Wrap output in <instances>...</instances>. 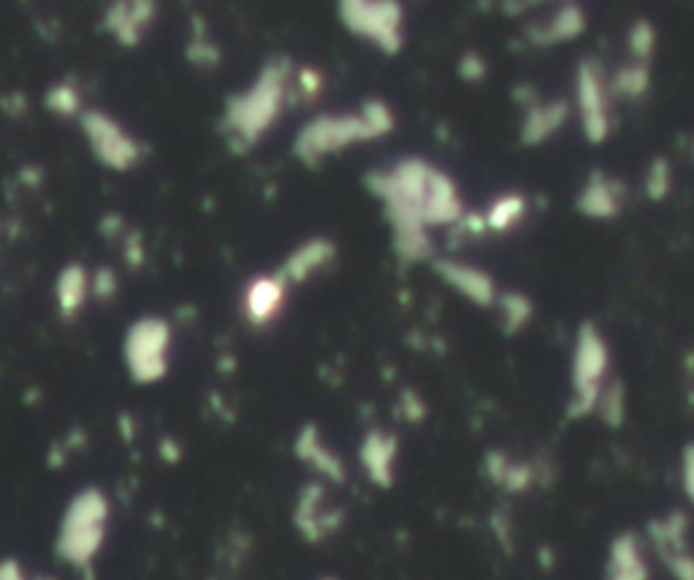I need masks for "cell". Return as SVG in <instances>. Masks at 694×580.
I'll return each mask as SVG.
<instances>
[{
    "mask_svg": "<svg viewBox=\"0 0 694 580\" xmlns=\"http://www.w3.org/2000/svg\"><path fill=\"white\" fill-rule=\"evenodd\" d=\"M575 103H578L586 141L589 144H605L610 131H613L608 79L602 74L600 63L591 60V57H583L578 68H575Z\"/></svg>",
    "mask_w": 694,
    "mask_h": 580,
    "instance_id": "obj_9",
    "label": "cell"
},
{
    "mask_svg": "<svg viewBox=\"0 0 694 580\" xmlns=\"http://www.w3.org/2000/svg\"><path fill=\"white\" fill-rule=\"evenodd\" d=\"M684 364H686V372H689V375L694 377V353H686Z\"/></svg>",
    "mask_w": 694,
    "mask_h": 580,
    "instance_id": "obj_39",
    "label": "cell"
},
{
    "mask_svg": "<svg viewBox=\"0 0 694 580\" xmlns=\"http://www.w3.org/2000/svg\"><path fill=\"white\" fill-rule=\"evenodd\" d=\"M364 185L377 201H383L391 244L402 263L429 261L434 255L429 231L459 225L467 212L456 182L429 160L402 158L391 169H372Z\"/></svg>",
    "mask_w": 694,
    "mask_h": 580,
    "instance_id": "obj_1",
    "label": "cell"
},
{
    "mask_svg": "<svg viewBox=\"0 0 694 580\" xmlns=\"http://www.w3.org/2000/svg\"><path fill=\"white\" fill-rule=\"evenodd\" d=\"M643 188H646L648 201H665V198L670 196V188H673V169H670V160L654 158L651 163H648Z\"/></svg>",
    "mask_w": 694,
    "mask_h": 580,
    "instance_id": "obj_30",
    "label": "cell"
},
{
    "mask_svg": "<svg viewBox=\"0 0 694 580\" xmlns=\"http://www.w3.org/2000/svg\"><path fill=\"white\" fill-rule=\"evenodd\" d=\"M109 499L101 488H82L68 502L57 529V556L71 567H87L101 553L109 532Z\"/></svg>",
    "mask_w": 694,
    "mask_h": 580,
    "instance_id": "obj_3",
    "label": "cell"
},
{
    "mask_svg": "<svg viewBox=\"0 0 694 580\" xmlns=\"http://www.w3.org/2000/svg\"><path fill=\"white\" fill-rule=\"evenodd\" d=\"M399 407H402V418L407 423H421L426 418V402L413 388H404L402 396H399Z\"/></svg>",
    "mask_w": 694,
    "mask_h": 580,
    "instance_id": "obj_33",
    "label": "cell"
},
{
    "mask_svg": "<svg viewBox=\"0 0 694 580\" xmlns=\"http://www.w3.org/2000/svg\"><path fill=\"white\" fill-rule=\"evenodd\" d=\"M171 326L163 318L144 315L125 331V369L136 383H158L169 375Z\"/></svg>",
    "mask_w": 694,
    "mask_h": 580,
    "instance_id": "obj_7",
    "label": "cell"
},
{
    "mask_svg": "<svg viewBox=\"0 0 694 580\" xmlns=\"http://www.w3.org/2000/svg\"><path fill=\"white\" fill-rule=\"evenodd\" d=\"M285 299H288V282L282 280V274H261L244 288V318L258 328L269 326L285 307Z\"/></svg>",
    "mask_w": 694,
    "mask_h": 580,
    "instance_id": "obj_17",
    "label": "cell"
},
{
    "mask_svg": "<svg viewBox=\"0 0 694 580\" xmlns=\"http://www.w3.org/2000/svg\"><path fill=\"white\" fill-rule=\"evenodd\" d=\"M594 415H597L608 429H621V426H624V421H627V391H624L621 380H610V383L602 388Z\"/></svg>",
    "mask_w": 694,
    "mask_h": 580,
    "instance_id": "obj_27",
    "label": "cell"
},
{
    "mask_svg": "<svg viewBox=\"0 0 694 580\" xmlns=\"http://www.w3.org/2000/svg\"><path fill=\"white\" fill-rule=\"evenodd\" d=\"M434 272L445 285H451L453 290H459L461 296L472 301L475 307H491L497 301V282L488 272L469 266V263L451 261V258H440L434 261Z\"/></svg>",
    "mask_w": 694,
    "mask_h": 580,
    "instance_id": "obj_16",
    "label": "cell"
},
{
    "mask_svg": "<svg viewBox=\"0 0 694 580\" xmlns=\"http://www.w3.org/2000/svg\"><path fill=\"white\" fill-rule=\"evenodd\" d=\"M152 17H155V6L150 3H120L112 11H106V25L122 44H136Z\"/></svg>",
    "mask_w": 694,
    "mask_h": 580,
    "instance_id": "obj_22",
    "label": "cell"
},
{
    "mask_svg": "<svg viewBox=\"0 0 694 580\" xmlns=\"http://www.w3.org/2000/svg\"><path fill=\"white\" fill-rule=\"evenodd\" d=\"M488 529L494 534V540L505 553L516 551V526H513V515L505 507H497L488 515Z\"/></svg>",
    "mask_w": 694,
    "mask_h": 580,
    "instance_id": "obj_31",
    "label": "cell"
},
{
    "mask_svg": "<svg viewBox=\"0 0 694 580\" xmlns=\"http://www.w3.org/2000/svg\"><path fill=\"white\" fill-rule=\"evenodd\" d=\"M337 17L353 36L375 44L388 57L402 52L404 9L396 0H342Z\"/></svg>",
    "mask_w": 694,
    "mask_h": 580,
    "instance_id": "obj_6",
    "label": "cell"
},
{
    "mask_svg": "<svg viewBox=\"0 0 694 580\" xmlns=\"http://www.w3.org/2000/svg\"><path fill=\"white\" fill-rule=\"evenodd\" d=\"M602 580H651L646 540L632 529L619 532L608 545Z\"/></svg>",
    "mask_w": 694,
    "mask_h": 580,
    "instance_id": "obj_15",
    "label": "cell"
},
{
    "mask_svg": "<svg viewBox=\"0 0 694 580\" xmlns=\"http://www.w3.org/2000/svg\"><path fill=\"white\" fill-rule=\"evenodd\" d=\"M291 85V60L274 57L244 93L231 95L223 114V131L239 150H247L272 131L280 120Z\"/></svg>",
    "mask_w": 694,
    "mask_h": 580,
    "instance_id": "obj_2",
    "label": "cell"
},
{
    "mask_svg": "<svg viewBox=\"0 0 694 580\" xmlns=\"http://www.w3.org/2000/svg\"><path fill=\"white\" fill-rule=\"evenodd\" d=\"M87 293H90V277L82 266H66L57 277V304L63 315H76L85 307Z\"/></svg>",
    "mask_w": 694,
    "mask_h": 580,
    "instance_id": "obj_23",
    "label": "cell"
},
{
    "mask_svg": "<svg viewBox=\"0 0 694 580\" xmlns=\"http://www.w3.org/2000/svg\"><path fill=\"white\" fill-rule=\"evenodd\" d=\"M98 277H101V280L106 282V272H101V274H98ZM112 288H114V282H109V290H112ZM95 293H101V296H106V288H104V285H98V288H95Z\"/></svg>",
    "mask_w": 694,
    "mask_h": 580,
    "instance_id": "obj_38",
    "label": "cell"
},
{
    "mask_svg": "<svg viewBox=\"0 0 694 580\" xmlns=\"http://www.w3.org/2000/svg\"><path fill=\"white\" fill-rule=\"evenodd\" d=\"M575 209L589 220H613L621 215V182L605 171H591L575 198Z\"/></svg>",
    "mask_w": 694,
    "mask_h": 580,
    "instance_id": "obj_18",
    "label": "cell"
},
{
    "mask_svg": "<svg viewBox=\"0 0 694 580\" xmlns=\"http://www.w3.org/2000/svg\"><path fill=\"white\" fill-rule=\"evenodd\" d=\"M293 526L310 545L326 543L345 526V510L331 507L329 488L323 480L304 483L293 505Z\"/></svg>",
    "mask_w": 694,
    "mask_h": 580,
    "instance_id": "obj_12",
    "label": "cell"
},
{
    "mask_svg": "<svg viewBox=\"0 0 694 580\" xmlns=\"http://www.w3.org/2000/svg\"><path fill=\"white\" fill-rule=\"evenodd\" d=\"M497 301L499 309H502V331H505V337L521 334L532 323V318H535V304L521 290H507Z\"/></svg>",
    "mask_w": 694,
    "mask_h": 580,
    "instance_id": "obj_26",
    "label": "cell"
},
{
    "mask_svg": "<svg viewBox=\"0 0 694 580\" xmlns=\"http://www.w3.org/2000/svg\"><path fill=\"white\" fill-rule=\"evenodd\" d=\"M586 11L575 3H564L554 11V17L545 19L543 25H532L526 30V38L532 47H556V44H567V41H575L586 33Z\"/></svg>",
    "mask_w": 694,
    "mask_h": 580,
    "instance_id": "obj_20",
    "label": "cell"
},
{
    "mask_svg": "<svg viewBox=\"0 0 694 580\" xmlns=\"http://www.w3.org/2000/svg\"><path fill=\"white\" fill-rule=\"evenodd\" d=\"M318 580H339V578H334V575H326V578H318Z\"/></svg>",
    "mask_w": 694,
    "mask_h": 580,
    "instance_id": "obj_40",
    "label": "cell"
},
{
    "mask_svg": "<svg viewBox=\"0 0 694 580\" xmlns=\"http://www.w3.org/2000/svg\"><path fill=\"white\" fill-rule=\"evenodd\" d=\"M293 453H296V459H299L301 464H307L323 483H331V486H345L347 483L345 461H342V456H339L337 450L331 448L329 442L323 440V434H320V429L315 423H304V426H301L296 440H293Z\"/></svg>",
    "mask_w": 694,
    "mask_h": 580,
    "instance_id": "obj_14",
    "label": "cell"
},
{
    "mask_svg": "<svg viewBox=\"0 0 694 580\" xmlns=\"http://www.w3.org/2000/svg\"><path fill=\"white\" fill-rule=\"evenodd\" d=\"M399 450H402L399 437L385 429H369L358 445V464L364 469L366 480L380 491H391L396 486Z\"/></svg>",
    "mask_w": 694,
    "mask_h": 580,
    "instance_id": "obj_13",
    "label": "cell"
},
{
    "mask_svg": "<svg viewBox=\"0 0 694 580\" xmlns=\"http://www.w3.org/2000/svg\"><path fill=\"white\" fill-rule=\"evenodd\" d=\"M608 369V342L594 320H583L575 331L573 366H570V383H573V396L567 404L570 421H583V418L594 415L602 388L608 385Z\"/></svg>",
    "mask_w": 694,
    "mask_h": 580,
    "instance_id": "obj_4",
    "label": "cell"
},
{
    "mask_svg": "<svg viewBox=\"0 0 694 580\" xmlns=\"http://www.w3.org/2000/svg\"><path fill=\"white\" fill-rule=\"evenodd\" d=\"M526 215V198L521 193H505V196L494 198L488 209L483 212L486 217L488 234H505L513 225L521 223Z\"/></svg>",
    "mask_w": 694,
    "mask_h": 580,
    "instance_id": "obj_25",
    "label": "cell"
},
{
    "mask_svg": "<svg viewBox=\"0 0 694 580\" xmlns=\"http://www.w3.org/2000/svg\"><path fill=\"white\" fill-rule=\"evenodd\" d=\"M651 90V68L646 63H627L621 66L616 74L608 79V93L610 98H629V101H638Z\"/></svg>",
    "mask_w": 694,
    "mask_h": 580,
    "instance_id": "obj_24",
    "label": "cell"
},
{
    "mask_svg": "<svg viewBox=\"0 0 694 580\" xmlns=\"http://www.w3.org/2000/svg\"><path fill=\"white\" fill-rule=\"evenodd\" d=\"M358 114L364 117V122L369 125V131L375 133V139H383V136H388V133L396 128L394 109H391L383 98H366V101L361 103Z\"/></svg>",
    "mask_w": 694,
    "mask_h": 580,
    "instance_id": "obj_29",
    "label": "cell"
},
{
    "mask_svg": "<svg viewBox=\"0 0 694 580\" xmlns=\"http://www.w3.org/2000/svg\"><path fill=\"white\" fill-rule=\"evenodd\" d=\"M375 139V133L369 131V125L358 112L353 114H320L310 120L293 141V155L304 163V166H320L323 160L331 155L345 152L347 147L366 144Z\"/></svg>",
    "mask_w": 694,
    "mask_h": 580,
    "instance_id": "obj_5",
    "label": "cell"
},
{
    "mask_svg": "<svg viewBox=\"0 0 694 580\" xmlns=\"http://www.w3.org/2000/svg\"><path fill=\"white\" fill-rule=\"evenodd\" d=\"M567 120H570V103L562 101V98L548 103L535 101L532 106H526L524 122H521V131H518L521 144L524 147H540V144H545L551 136L562 131Z\"/></svg>",
    "mask_w": 694,
    "mask_h": 580,
    "instance_id": "obj_21",
    "label": "cell"
},
{
    "mask_svg": "<svg viewBox=\"0 0 694 580\" xmlns=\"http://www.w3.org/2000/svg\"><path fill=\"white\" fill-rule=\"evenodd\" d=\"M646 540L657 559L665 564L673 580H694L692 518L684 510H670L651 518L646 526Z\"/></svg>",
    "mask_w": 694,
    "mask_h": 580,
    "instance_id": "obj_8",
    "label": "cell"
},
{
    "mask_svg": "<svg viewBox=\"0 0 694 580\" xmlns=\"http://www.w3.org/2000/svg\"><path fill=\"white\" fill-rule=\"evenodd\" d=\"M483 475L507 496H524L537 486H551L554 464L543 459H513L507 450L491 448L483 456Z\"/></svg>",
    "mask_w": 694,
    "mask_h": 580,
    "instance_id": "obj_10",
    "label": "cell"
},
{
    "mask_svg": "<svg viewBox=\"0 0 694 580\" xmlns=\"http://www.w3.org/2000/svg\"><path fill=\"white\" fill-rule=\"evenodd\" d=\"M681 488L694 507V442H686L681 450Z\"/></svg>",
    "mask_w": 694,
    "mask_h": 580,
    "instance_id": "obj_35",
    "label": "cell"
},
{
    "mask_svg": "<svg viewBox=\"0 0 694 580\" xmlns=\"http://www.w3.org/2000/svg\"><path fill=\"white\" fill-rule=\"evenodd\" d=\"M296 85H299V93L307 95V98H315V95L323 90V76L315 71V68H299L296 71Z\"/></svg>",
    "mask_w": 694,
    "mask_h": 580,
    "instance_id": "obj_36",
    "label": "cell"
},
{
    "mask_svg": "<svg viewBox=\"0 0 694 580\" xmlns=\"http://www.w3.org/2000/svg\"><path fill=\"white\" fill-rule=\"evenodd\" d=\"M459 228L464 231L467 236H483L488 234L486 228V217H483V212H464V217H461Z\"/></svg>",
    "mask_w": 694,
    "mask_h": 580,
    "instance_id": "obj_37",
    "label": "cell"
},
{
    "mask_svg": "<svg viewBox=\"0 0 694 580\" xmlns=\"http://www.w3.org/2000/svg\"><path fill=\"white\" fill-rule=\"evenodd\" d=\"M692 155H694V147H692Z\"/></svg>",
    "mask_w": 694,
    "mask_h": 580,
    "instance_id": "obj_41",
    "label": "cell"
},
{
    "mask_svg": "<svg viewBox=\"0 0 694 580\" xmlns=\"http://www.w3.org/2000/svg\"><path fill=\"white\" fill-rule=\"evenodd\" d=\"M488 74L486 57L478 55V52H464L459 60V76L464 82H483Z\"/></svg>",
    "mask_w": 694,
    "mask_h": 580,
    "instance_id": "obj_32",
    "label": "cell"
},
{
    "mask_svg": "<svg viewBox=\"0 0 694 580\" xmlns=\"http://www.w3.org/2000/svg\"><path fill=\"white\" fill-rule=\"evenodd\" d=\"M47 103L55 109V112L74 114L76 109H79V95H76V90L71 85H60L49 93Z\"/></svg>",
    "mask_w": 694,
    "mask_h": 580,
    "instance_id": "obj_34",
    "label": "cell"
},
{
    "mask_svg": "<svg viewBox=\"0 0 694 580\" xmlns=\"http://www.w3.org/2000/svg\"><path fill=\"white\" fill-rule=\"evenodd\" d=\"M82 128L90 141V150L104 166L117 171L133 169L144 155V147L122 128L120 122L104 112L82 114Z\"/></svg>",
    "mask_w": 694,
    "mask_h": 580,
    "instance_id": "obj_11",
    "label": "cell"
},
{
    "mask_svg": "<svg viewBox=\"0 0 694 580\" xmlns=\"http://www.w3.org/2000/svg\"><path fill=\"white\" fill-rule=\"evenodd\" d=\"M657 44H659L657 28H654L646 17L635 19L627 33V49H629V55H632V60H635V63H646L648 66L651 55L657 52Z\"/></svg>",
    "mask_w": 694,
    "mask_h": 580,
    "instance_id": "obj_28",
    "label": "cell"
},
{
    "mask_svg": "<svg viewBox=\"0 0 694 580\" xmlns=\"http://www.w3.org/2000/svg\"><path fill=\"white\" fill-rule=\"evenodd\" d=\"M334 261H337V244L326 236H315V239L299 244L285 258L280 274L288 285H299V282L310 280L312 274H318L320 269H329Z\"/></svg>",
    "mask_w": 694,
    "mask_h": 580,
    "instance_id": "obj_19",
    "label": "cell"
}]
</instances>
